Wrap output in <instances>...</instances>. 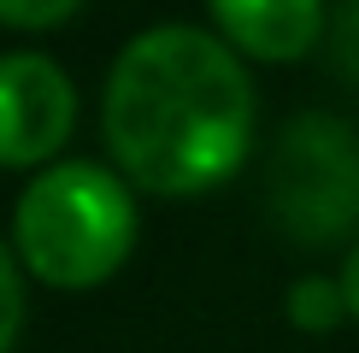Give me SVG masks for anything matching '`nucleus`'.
Returning a JSON list of instances; mask_svg holds the SVG:
<instances>
[{
  "label": "nucleus",
  "mask_w": 359,
  "mask_h": 353,
  "mask_svg": "<svg viewBox=\"0 0 359 353\" xmlns=\"http://www.w3.org/2000/svg\"><path fill=\"white\" fill-rule=\"evenodd\" d=\"M12 235L41 283L95 289L136 247V195L118 171L95 165V159H65L18 195Z\"/></svg>",
  "instance_id": "obj_2"
},
{
  "label": "nucleus",
  "mask_w": 359,
  "mask_h": 353,
  "mask_svg": "<svg viewBox=\"0 0 359 353\" xmlns=\"http://www.w3.org/2000/svg\"><path fill=\"white\" fill-rule=\"evenodd\" d=\"M336 65L359 83V6H348L336 18Z\"/></svg>",
  "instance_id": "obj_9"
},
{
  "label": "nucleus",
  "mask_w": 359,
  "mask_h": 353,
  "mask_svg": "<svg viewBox=\"0 0 359 353\" xmlns=\"http://www.w3.org/2000/svg\"><path fill=\"white\" fill-rule=\"evenodd\" d=\"M341 300H348V312L359 318V242H353L348 265H341Z\"/></svg>",
  "instance_id": "obj_10"
},
{
  "label": "nucleus",
  "mask_w": 359,
  "mask_h": 353,
  "mask_svg": "<svg viewBox=\"0 0 359 353\" xmlns=\"http://www.w3.org/2000/svg\"><path fill=\"white\" fill-rule=\"evenodd\" d=\"M18 330H24V283H18V265H12V254L0 247V353H12Z\"/></svg>",
  "instance_id": "obj_7"
},
{
  "label": "nucleus",
  "mask_w": 359,
  "mask_h": 353,
  "mask_svg": "<svg viewBox=\"0 0 359 353\" xmlns=\"http://www.w3.org/2000/svg\"><path fill=\"white\" fill-rule=\"evenodd\" d=\"M77 18V0H36V6H18V0H0V24L6 29H53Z\"/></svg>",
  "instance_id": "obj_8"
},
{
  "label": "nucleus",
  "mask_w": 359,
  "mask_h": 353,
  "mask_svg": "<svg viewBox=\"0 0 359 353\" xmlns=\"http://www.w3.org/2000/svg\"><path fill=\"white\" fill-rule=\"evenodd\" d=\"M77 124V88L48 53H0V165H41Z\"/></svg>",
  "instance_id": "obj_4"
},
{
  "label": "nucleus",
  "mask_w": 359,
  "mask_h": 353,
  "mask_svg": "<svg viewBox=\"0 0 359 353\" xmlns=\"http://www.w3.org/2000/svg\"><path fill=\"white\" fill-rule=\"evenodd\" d=\"M277 206L301 242H330L341 224L359 218V147L353 130L336 118H294L277 147L271 171Z\"/></svg>",
  "instance_id": "obj_3"
},
{
  "label": "nucleus",
  "mask_w": 359,
  "mask_h": 353,
  "mask_svg": "<svg viewBox=\"0 0 359 353\" xmlns=\"http://www.w3.org/2000/svg\"><path fill=\"white\" fill-rule=\"evenodd\" d=\"M341 306H348L341 300V283H324V277H306V283L289 294V318L301 324V330H330Z\"/></svg>",
  "instance_id": "obj_6"
},
{
  "label": "nucleus",
  "mask_w": 359,
  "mask_h": 353,
  "mask_svg": "<svg viewBox=\"0 0 359 353\" xmlns=\"http://www.w3.org/2000/svg\"><path fill=\"white\" fill-rule=\"evenodd\" d=\"M107 147L154 195H206L253 147V83L236 48L194 24H154L107 77Z\"/></svg>",
  "instance_id": "obj_1"
},
{
  "label": "nucleus",
  "mask_w": 359,
  "mask_h": 353,
  "mask_svg": "<svg viewBox=\"0 0 359 353\" xmlns=\"http://www.w3.org/2000/svg\"><path fill=\"white\" fill-rule=\"evenodd\" d=\"M212 24L230 48L253 59H301L324 36L330 12L312 6V0H218Z\"/></svg>",
  "instance_id": "obj_5"
}]
</instances>
